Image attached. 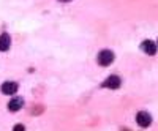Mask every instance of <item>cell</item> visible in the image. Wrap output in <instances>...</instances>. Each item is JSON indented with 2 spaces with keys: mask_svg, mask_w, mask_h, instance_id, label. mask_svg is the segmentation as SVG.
<instances>
[{
  "mask_svg": "<svg viewBox=\"0 0 158 131\" xmlns=\"http://www.w3.org/2000/svg\"><path fill=\"white\" fill-rule=\"evenodd\" d=\"M112 62H114V52L112 51L104 49L98 54V63L103 65V67H108V65H111Z\"/></svg>",
  "mask_w": 158,
  "mask_h": 131,
  "instance_id": "obj_1",
  "label": "cell"
},
{
  "mask_svg": "<svg viewBox=\"0 0 158 131\" xmlns=\"http://www.w3.org/2000/svg\"><path fill=\"white\" fill-rule=\"evenodd\" d=\"M136 122H138V125L139 126H142V128H147L150 123H152V117H150V114L149 112H138L136 114Z\"/></svg>",
  "mask_w": 158,
  "mask_h": 131,
  "instance_id": "obj_2",
  "label": "cell"
},
{
  "mask_svg": "<svg viewBox=\"0 0 158 131\" xmlns=\"http://www.w3.org/2000/svg\"><path fill=\"white\" fill-rule=\"evenodd\" d=\"M120 84H122L120 77L112 74V76H109L108 79L103 82V87H106V88H118V87H120Z\"/></svg>",
  "mask_w": 158,
  "mask_h": 131,
  "instance_id": "obj_3",
  "label": "cell"
},
{
  "mask_svg": "<svg viewBox=\"0 0 158 131\" xmlns=\"http://www.w3.org/2000/svg\"><path fill=\"white\" fill-rule=\"evenodd\" d=\"M141 49L146 52V54H149V55H155V52H156V44H155L152 40H144L142 44H141Z\"/></svg>",
  "mask_w": 158,
  "mask_h": 131,
  "instance_id": "obj_4",
  "label": "cell"
},
{
  "mask_svg": "<svg viewBox=\"0 0 158 131\" xmlns=\"http://www.w3.org/2000/svg\"><path fill=\"white\" fill-rule=\"evenodd\" d=\"M16 92H18V84L16 82L8 81V82L2 84V93L3 95H13V93H16Z\"/></svg>",
  "mask_w": 158,
  "mask_h": 131,
  "instance_id": "obj_5",
  "label": "cell"
},
{
  "mask_svg": "<svg viewBox=\"0 0 158 131\" xmlns=\"http://www.w3.org/2000/svg\"><path fill=\"white\" fill-rule=\"evenodd\" d=\"M24 106V100L22 98H13L10 103H8V111H11V112H16V111H19L21 108Z\"/></svg>",
  "mask_w": 158,
  "mask_h": 131,
  "instance_id": "obj_6",
  "label": "cell"
},
{
  "mask_svg": "<svg viewBox=\"0 0 158 131\" xmlns=\"http://www.w3.org/2000/svg\"><path fill=\"white\" fill-rule=\"evenodd\" d=\"M11 46V36L8 33H2V36H0V51L5 52L8 51Z\"/></svg>",
  "mask_w": 158,
  "mask_h": 131,
  "instance_id": "obj_7",
  "label": "cell"
},
{
  "mask_svg": "<svg viewBox=\"0 0 158 131\" xmlns=\"http://www.w3.org/2000/svg\"><path fill=\"white\" fill-rule=\"evenodd\" d=\"M13 131H25V126H24V125H21V123H18V125H15Z\"/></svg>",
  "mask_w": 158,
  "mask_h": 131,
  "instance_id": "obj_8",
  "label": "cell"
},
{
  "mask_svg": "<svg viewBox=\"0 0 158 131\" xmlns=\"http://www.w3.org/2000/svg\"><path fill=\"white\" fill-rule=\"evenodd\" d=\"M60 2H70V0H60Z\"/></svg>",
  "mask_w": 158,
  "mask_h": 131,
  "instance_id": "obj_9",
  "label": "cell"
}]
</instances>
